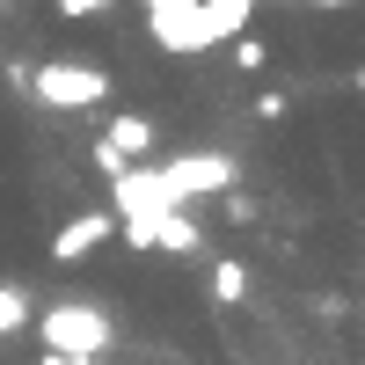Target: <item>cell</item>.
Returning a JSON list of instances; mask_svg holds the SVG:
<instances>
[{"label": "cell", "mask_w": 365, "mask_h": 365, "mask_svg": "<svg viewBox=\"0 0 365 365\" xmlns=\"http://www.w3.org/2000/svg\"><path fill=\"white\" fill-rule=\"evenodd\" d=\"M146 175H154V190L168 197V205H182V197H220V190H234V154H212V146H205V154H175V161H154V168H146Z\"/></svg>", "instance_id": "6da1fadb"}, {"label": "cell", "mask_w": 365, "mask_h": 365, "mask_svg": "<svg viewBox=\"0 0 365 365\" xmlns=\"http://www.w3.org/2000/svg\"><path fill=\"white\" fill-rule=\"evenodd\" d=\"M29 96L44 110H96V103H110V73L81 66V58H44V66L29 73Z\"/></svg>", "instance_id": "7a4b0ae2"}, {"label": "cell", "mask_w": 365, "mask_h": 365, "mask_svg": "<svg viewBox=\"0 0 365 365\" xmlns=\"http://www.w3.org/2000/svg\"><path fill=\"white\" fill-rule=\"evenodd\" d=\"M44 351H66V358H103L110 351V314L103 307H88V299H58V307H44Z\"/></svg>", "instance_id": "3957f363"}, {"label": "cell", "mask_w": 365, "mask_h": 365, "mask_svg": "<svg viewBox=\"0 0 365 365\" xmlns=\"http://www.w3.org/2000/svg\"><path fill=\"white\" fill-rule=\"evenodd\" d=\"M139 154H154V117L117 110L110 125H103V139H96V168H103V175H117V168H132Z\"/></svg>", "instance_id": "277c9868"}, {"label": "cell", "mask_w": 365, "mask_h": 365, "mask_svg": "<svg viewBox=\"0 0 365 365\" xmlns=\"http://www.w3.org/2000/svg\"><path fill=\"white\" fill-rule=\"evenodd\" d=\"M146 22H154L161 51H205V15L197 0H146Z\"/></svg>", "instance_id": "5b68a950"}, {"label": "cell", "mask_w": 365, "mask_h": 365, "mask_svg": "<svg viewBox=\"0 0 365 365\" xmlns=\"http://www.w3.org/2000/svg\"><path fill=\"white\" fill-rule=\"evenodd\" d=\"M110 234H117V212H73V220L51 234V256L58 263H81V256H96Z\"/></svg>", "instance_id": "8992f818"}, {"label": "cell", "mask_w": 365, "mask_h": 365, "mask_svg": "<svg viewBox=\"0 0 365 365\" xmlns=\"http://www.w3.org/2000/svg\"><path fill=\"white\" fill-rule=\"evenodd\" d=\"M249 8H256V0H197L205 44H220V37H234V29H249Z\"/></svg>", "instance_id": "52a82bcc"}, {"label": "cell", "mask_w": 365, "mask_h": 365, "mask_svg": "<svg viewBox=\"0 0 365 365\" xmlns=\"http://www.w3.org/2000/svg\"><path fill=\"white\" fill-rule=\"evenodd\" d=\"M154 249H168V256H190L197 249V220H182V205H168L154 220Z\"/></svg>", "instance_id": "ba28073f"}, {"label": "cell", "mask_w": 365, "mask_h": 365, "mask_svg": "<svg viewBox=\"0 0 365 365\" xmlns=\"http://www.w3.org/2000/svg\"><path fill=\"white\" fill-rule=\"evenodd\" d=\"M212 299H227V307H234V299H249V263H212Z\"/></svg>", "instance_id": "9c48e42d"}, {"label": "cell", "mask_w": 365, "mask_h": 365, "mask_svg": "<svg viewBox=\"0 0 365 365\" xmlns=\"http://www.w3.org/2000/svg\"><path fill=\"white\" fill-rule=\"evenodd\" d=\"M234 66L241 73H263L270 66V37H263V29H234Z\"/></svg>", "instance_id": "30bf717a"}, {"label": "cell", "mask_w": 365, "mask_h": 365, "mask_svg": "<svg viewBox=\"0 0 365 365\" xmlns=\"http://www.w3.org/2000/svg\"><path fill=\"white\" fill-rule=\"evenodd\" d=\"M22 329H29V299L15 285H0V336H22Z\"/></svg>", "instance_id": "8fae6325"}, {"label": "cell", "mask_w": 365, "mask_h": 365, "mask_svg": "<svg viewBox=\"0 0 365 365\" xmlns=\"http://www.w3.org/2000/svg\"><path fill=\"white\" fill-rule=\"evenodd\" d=\"M110 8H117V0H58V22H96Z\"/></svg>", "instance_id": "7c38bea8"}, {"label": "cell", "mask_w": 365, "mask_h": 365, "mask_svg": "<svg viewBox=\"0 0 365 365\" xmlns=\"http://www.w3.org/2000/svg\"><path fill=\"white\" fill-rule=\"evenodd\" d=\"M285 110H292V96H256V117H263V125H278Z\"/></svg>", "instance_id": "4fadbf2b"}, {"label": "cell", "mask_w": 365, "mask_h": 365, "mask_svg": "<svg viewBox=\"0 0 365 365\" xmlns=\"http://www.w3.org/2000/svg\"><path fill=\"white\" fill-rule=\"evenodd\" d=\"M358 96H365V66H358Z\"/></svg>", "instance_id": "5bb4252c"}, {"label": "cell", "mask_w": 365, "mask_h": 365, "mask_svg": "<svg viewBox=\"0 0 365 365\" xmlns=\"http://www.w3.org/2000/svg\"><path fill=\"white\" fill-rule=\"evenodd\" d=\"M322 8H344V0H322Z\"/></svg>", "instance_id": "9a60e30c"}]
</instances>
